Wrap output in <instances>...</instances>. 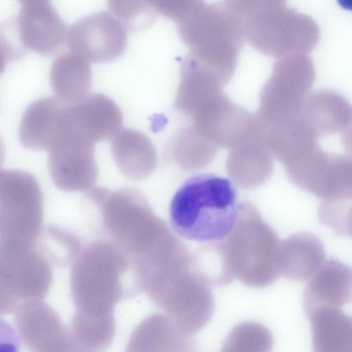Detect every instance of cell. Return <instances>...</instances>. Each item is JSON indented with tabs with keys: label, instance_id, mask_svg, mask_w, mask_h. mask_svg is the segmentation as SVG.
Segmentation results:
<instances>
[{
	"label": "cell",
	"instance_id": "obj_1",
	"mask_svg": "<svg viewBox=\"0 0 352 352\" xmlns=\"http://www.w3.org/2000/svg\"><path fill=\"white\" fill-rule=\"evenodd\" d=\"M121 124L119 109L105 96L87 94L78 100L56 96L27 107L19 135L23 146L32 151L94 150L96 142L116 134Z\"/></svg>",
	"mask_w": 352,
	"mask_h": 352
},
{
	"label": "cell",
	"instance_id": "obj_2",
	"mask_svg": "<svg viewBox=\"0 0 352 352\" xmlns=\"http://www.w3.org/2000/svg\"><path fill=\"white\" fill-rule=\"evenodd\" d=\"M241 201L230 181L212 174L188 179L176 191L169 208L171 228L197 242L223 240L236 221Z\"/></svg>",
	"mask_w": 352,
	"mask_h": 352
},
{
	"label": "cell",
	"instance_id": "obj_3",
	"mask_svg": "<svg viewBox=\"0 0 352 352\" xmlns=\"http://www.w3.org/2000/svg\"><path fill=\"white\" fill-rule=\"evenodd\" d=\"M222 241L234 276L244 285L265 287L279 277L280 241L251 202L241 201L234 225Z\"/></svg>",
	"mask_w": 352,
	"mask_h": 352
},
{
	"label": "cell",
	"instance_id": "obj_4",
	"mask_svg": "<svg viewBox=\"0 0 352 352\" xmlns=\"http://www.w3.org/2000/svg\"><path fill=\"white\" fill-rule=\"evenodd\" d=\"M43 219V194L36 178L23 170H0V245L35 244Z\"/></svg>",
	"mask_w": 352,
	"mask_h": 352
},
{
	"label": "cell",
	"instance_id": "obj_5",
	"mask_svg": "<svg viewBox=\"0 0 352 352\" xmlns=\"http://www.w3.org/2000/svg\"><path fill=\"white\" fill-rule=\"evenodd\" d=\"M284 167L294 184L324 201L351 199L350 155L326 151L318 143Z\"/></svg>",
	"mask_w": 352,
	"mask_h": 352
},
{
	"label": "cell",
	"instance_id": "obj_6",
	"mask_svg": "<svg viewBox=\"0 0 352 352\" xmlns=\"http://www.w3.org/2000/svg\"><path fill=\"white\" fill-rule=\"evenodd\" d=\"M311 62L302 57L277 63L260 94L257 113L265 124L298 115L314 81Z\"/></svg>",
	"mask_w": 352,
	"mask_h": 352
},
{
	"label": "cell",
	"instance_id": "obj_7",
	"mask_svg": "<svg viewBox=\"0 0 352 352\" xmlns=\"http://www.w3.org/2000/svg\"><path fill=\"white\" fill-rule=\"evenodd\" d=\"M0 280L20 302L42 299L51 286L52 272L36 243H6L0 245Z\"/></svg>",
	"mask_w": 352,
	"mask_h": 352
},
{
	"label": "cell",
	"instance_id": "obj_8",
	"mask_svg": "<svg viewBox=\"0 0 352 352\" xmlns=\"http://www.w3.org/2000/svg\"><path fill=\"white\" fill-rule=\"evenodd\" d=\"M69 52L89 63L112 61L124 52L126 28L113 14L100 11L73 23L67 31Z\"/></svg>",
	"mask_w": 352,
	"mask_h": 352
},
{
	"label": "cell",
	"instance_id": "obj_9",
	"mask_svg": "<svg viewBox=\"0 0 352 352\" xmlns=\"http://www.w3.org/2000/svg\"><path fill=\"white\" fill-rule=\"evenodd\" d=\"M254 114L232 102L221 91L204 103L190 117L191 126L218 149H231L251 129Z\"/></svg>",
	"mask_w": 352,
	"mask_h": 352
},
{
	"label": "cell",
	"instance_id": "obj_10",
	"mask_svg": "<svg viewBox=\"0 0 352 352\" xmlns=\"http://www.w3.org/2000/svg\"><path fill=\"white\" fill-rule=\"evenodd\" d=\"M226 171L239 188H256L265 184L273 171V155L265 140V125L257 113L248 134L229 150Z\"/></svg>",
	"mask_w": 352,
	"mask_h": 352
},
{
	"label": "cell",
	"instance_id": "obj_11",
	"mask_svg": "<svg viewBox=\"0 0 352 352\" xmlns=\"http://www.w3.org/2000/svg\"><path fill=\"white\" fill-rule=\"evenodd\" d=\"M14 312L17 331L28 350H62L65 341L63 325L55 311L42 299L23 300Z\"/></svg>",
	"mask_w": 352,
	"mask_h": 352
},
{
	"label": "cell",
	"instance_id": "obj_12",
	"mask_svg": "<svg viewBox=\"0 0 352 352\" xmlns=\"http://www.w3.org/2000/svg\"><path fill=\"white\" fill-rule=\"evenodd\" d=\"M15 21L20 41L27 51L47 56L66 38V25L48 2L23 4Z\"/></svg>",
	"mask_w": 352,
	"mask_h": 352
},
{
	"label": "cell",
	"instance_id": "obj_13",
	"mask_svg": "<svg viewBox=\"0 0 352 352\" xmlns=\"http://www.w3.org/2000/svg\"><path fill=\"white\" fill-rule=\"evenodd\" d=\"M351 268L339 261L324 262L308 280L303 298L307 316L323 307H340L351 299Z\"/></svg>",
	"mask_w": 352,
	"mask_h": 352
},
{
	"label": "cell",
	"instance_id": "obj_14",
	"mask_svg": "<svg viewBox=\"0 0 352 352\" xmlns=\"http://www.w3.org/2000/svg\"><path fill=\"white\" fill-rule=\"evenodd\" d=\"M300 113L319 140L351 129V104L335 91L320 89L309 92Z\"/></svg>",
	"mask_w": 352,
	"mask_h": 352
},
{
	"label": "cell",
	"instance_id": "obj_15",
	"mask_svg": "<svg viewBox=\"0 0 352 352\" xmlns=\"http://www.w3.org/2000/svg\"><path fill=\"white\" fill-rule=\"evenodd\" d=\"M321 241L308 232H298L280 241L277 254L279 276L294 281H308L325 261Z\"/></svg>",
	"mask_w": 352,
	"mask_h": 352
},
{
	"label": "cell",
	"instance_id": "obj_16",
	"mask_svg": "<svg viewBox=\"0 0 352 352\" xmlns=\"http://www.w3.org/2000/svg\"><path fill=\"white\" fill-rule=\"evenodd\" d=\"M48 152L49 170L58 188L79 190L95 182L97 169L94 151L63 149Z\"/></svg>",
	"mask_w": 352,
	"mask_h": 352
},
{
	"label": "cell",
	"instance_id": "obj_17",
	"mask_svg": "<svg viewBox=\"0 0 352 352\" xmlns=\"http://www.w3.org/2000/svg\"><path fill=\"white\" fill-rule=\"evenodd\" d=\"M315 351L351 352V318L340 307H323L307 315Z\"/></svg>",
	"mask_w": 352,
	"mask_h": 352
},
{
	"label": "cell",
	"instance_id": "obj_18",
	"mask_svg": "<svg viewBox=\"0 0 352 352\" xmlns=\"http://www.w3.org/2000/svg\"><path fill=\"white\" fill-rule=\"evenodd\" d=\"M91 78L89 63L71 52L58 56L50 70V83L56 96L67 100L85 97Z\"/></svg>",
	"mask_w": 352,
	"mask_h": 352
},
{
	"label": "cell",
	"instance_id": "obj_19",
	"mask_svg": "<svg viewBox=\"0 0 352 352\" xmlns=\"http://www.w3.org/2000/svg\"><path fill=\"white\" fill-rule=\"evenodd\" d=\"M272 344V336L265 327L254 322H243L230 332L222 351H269Z\"/></svg>",
	"mask_w": 352,
	"mask_h": 352
},
{
	"label": "cell",
	"instance_id": "obj_20",
	"mask_svg": "<svg viewBox=\"0 0 352 352\" xmlns=\"http://www.w3.org/2000/svg\"><path fill=\"white\" fill-rule=\"evenodd\" d=\"M199 253L201 272L206 284L221 287L234 280L235 276L222 240L208 242Z\"/></svg>",
	"mask_w": 352,
	"mask_h": 352
},
{
	"label": "cell",
	"instance_id": "obj_21",
	"mask_svg": "<svg viewBox=\"0 0 352 352\" xmlns=\"http://www.w3.org/2000/svg\"><path fill=\"white\" fill-rule=\"evenodd\" d=\"M107 6L111 13L132 32L148 29L158 16L145 0H107Z\"/></svg>",
	"mask_w": 352,
	"mask_h": 352
},
{
	"label": "cell",
	"instance_id": "obj_22",
	"mask_svg": "<svg viewBox=\"0 0 352 352\" xmlns=\"http://www.w3.org/2000/svg\"><path fill=\"white\" fill-rule=\"evenodd\" d=\"M158 15L177 23L204 6L203 0H145Z\"/></svg>",
	"mask_w": 352,
	"mask_h": 352
},
{
	"label": "cell",
	"instance_id": "obj_23",
	"mask_svg": "<svg viewBox=\"0 0 352 352\" xmlns=\"http://www.w3.org/2000/svg\"><path fill=\"white\" fill-rule=\"evenodd\" d=\"M347 201H324L319 214L321 221L341 234H351V225L347 223Z\"/></svg>",
	"mask_w": 352,
	"mask_h": 352
},
{
	"label": "cell",
	"instance_id": "obj_24",
	"mask_svg": "<svg viewBox=\"0 0 352 352\" xmlns=\"http://www.w3.org/2000/svg\"><path fill=\"white\" fill-rule=\"evenodd\" d=\"M20 348V339L7 322L0 318V351H18Z\"/></svg>",
	"mask_w": 352,
	"mask_h": 352
},
{
	"label": "cell",
	"instance_id": "obj_25",
	"mask_svg": "<svg viewBox=\"0 0 352 352\" xmlns=\"http://www.w3.org/2000/svg\"><path fill=\"white\" fill-rule=\"evenodd\" d=\"M20 302L8 291L0 280V314L5 315L14 312Z\"/></svg>",
	"mask_w": 352,
	"mask_h": 352
},
{
	"label": "cell",
	"instance_id": "obj_26",
	"mask_svg": "<svg viewBox=\"0 0 352 352\" xmlns=\"http://www.w3.org/2000/svg\"><path fill=\"white\" fill-rule=\"evenodd\" d=\"M7 62H8L7 56L0 43V75L4 72Z\"/></svg>",
	"mask_w": 352,
	"mask_h": 352
},
{
	"label": "cell",
	"instance_id": "obj_27",
	"mask_svg": "<svg viewBox=\"0 0 352 352\" xmlns=\"http://www.w3.org/2000/svg\"><path fill=\"white\" fill-rule=\"evenodd\" d=\"M5 153H6V148H5V144L4 142L0 136V168L1 167L4 158H5Z\"/></svg>",
	"mask_w": 352,
	"mask_h": 352
},
{
	"label": "cell",
	"instance_id": "obj_28",
	"mask_svg": "<svg viewBox=\"0 0 352 352\" xmlns=\"http://www.w3.org/2000/svg\"><path fill=\"white\" fill-rule=\"evenodd\" d=\"M23 4L25 3H43V2H48L50 0H19Z\"/></svg>",
	"mask_w": 352,
	"mask_h": 352
}]
</instances>
